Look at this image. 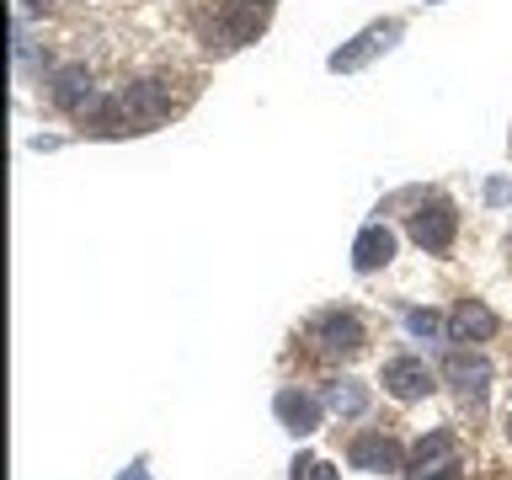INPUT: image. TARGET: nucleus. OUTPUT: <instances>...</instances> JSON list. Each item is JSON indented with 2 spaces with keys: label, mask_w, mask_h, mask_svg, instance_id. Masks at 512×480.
<instances>
[{
  "label": "nucleus",
  "mask_w": 512,
  "mask_h": 480,
  "mask_svg": "<svg viewBox=\"0 0 512 480\" xmlns=\"http://www.w3.org/2000/svg\"><path fill=\"white\" fill-rule=\"evenodd\" d=\"M400 38H406V22H400V16H384V22H368V27L358 32V38H352V43H342V48H336V54L326 59V70H331V75H358L363 64H374L379 54H390V48H395Z\"/></svg>",
  "instance_id": "nucleus-1"
},
{
  "label": "nucleus",
  "mask_w": 512,
  "mask_h": 480,
  "mask_svg": "<svg viewBox=\"0 0 512 480\" xmlns=\"http://www.w3.org/2000/svg\"><path fill=\"white\" fill-rule=\"evenodd\" d=\"M443 379L459 390L464 406L480 411V406H486V390H491V358H486V352H470V347H454L443 358Z\"/></svg>",
  "instance_id": "nucleus-2"
},
{
  "label": "nucleus",
  "mask_w": 512,
  "mask_h": 480,
  "mask_svg": "<svg viewBox=\"0 0 512 480\" xmlns=\"http://www.w3.org/2000/svg\"><path fill=\"white\" fill-rule=\"evenodd\" d=\"M454 235H459V208L448 198H427L411 214V240L422 251H432V256H443L448 246H454Z\"/></svg>",
  "instance_id": "nucleus-3"
},
{
  "label": "nucleus",
  "mask_w": 512,
  "mask_h": 480,
  "mask_svg": "<svg viewBox=\"0 0 512 480\" xmlns=\"http://www.w3.org/2000/svg\"><path fill=\"white\" fill-rule=\"evenodd\" d=\"M256 32H262V11L251 6H230V11H219L214 22L203 27V48H214V54H230V48H246L256 43Z\"/></svg>",
  "instance_id": "nucleus-4"
},
{
  "label": "nucleus",
  "mask_w": 512,
  "mask_h": 480,
  "mask_svg": "<svg viewBox=\"0 0 512 480\" xmlns=\"http://www.w3.org/2000/svg\"><path fill=\"white\" fill-rule=\"evenodd\" d=\"M310 336L320 342V352H331V358H352V352H363V342H368L363 320L352 310H320L310 320Z\"/></svg>",
  "instance_id": "nucleus-5"
},
{
  "label": "nucleus",
  "mask_w": 512,
  "mask_h": 480,
  "mask_svg": "<svg viewBox=\"0 0 512 480\" xmlns=\"http://www.w3.org/2000/svg\"><path fill=\"white\" fill-rule=\"evenodd\" d=\"M272 416L283 422V432H294V438H310V432L326 422V400L299 390V384H283L278 395H272Z\"/></svg>",
  "instance_id": "nucleus-6"
},
{
  "label": "nucleus",
  "mask_w": 512,
  "mask_h": 480,
  "mask_svg": "<svg viewBox=\"0 0 512 480\" xmlns=\"http://www.w3.org/2000/svg\"><path fill=\"white\" fill-rule=\"evenodd\" d=\"M347 464L363 475H395V470H406V454H400V443L390 432H358L347 448Z\"/></svg>",
  "instance_id": "nucleus-7"
},
{
  "label": "nucleus",
  "mask_w": 512,
  "mask_h": 480,
  "mask_svg": "<svg viewBox=\"0 0 512 480\" xmlns=\"http://www.w3.org/2000/svg\"><path fill=\"white\" fill-rule=\"evenodd\" d=\"M502 331V320L486 299H459L454 315H448V342L454 347H470V342H491V336Z\"/></svg>",
  "instance_id": "nucleus-8"
},
{
  "label": "nucleus",
  "mask_w": 512,
  "mask_h": 480,
  "mask_svg": "<svg viewBox=\"0 0 512 480\" xmlns=\"http://www.w3.org/2000/svg\"><path fill=\"white\" fill-rule=\"evenodd\" d=\"M48 102H54L59 112L86 118V107L96 102V86H91V70H86V64H59V70L48 75Z\"/></svg>",
  "instance_id": "nucleus-9"
},
{
  "label": "nucleus",
  "mask_w": 512,
  "mask_h": 480,
  "mask_svg": "<svg viewBox=\"0 0 512 480\" xmlns=\"http://www.w3.org/2000/svg\"><path fill=\"white\" fill-rule=\"evenodd\" d=\"M379 379H384V390H390L395 400H406V406H411V400H422V395L438 390V384H432V368H427L422 358H416V352H400V358H390Z\"/></svg>",
  "instance_id": "nucleus-10"
},
{
  "label": "nucleus",
  "mask_w": 512,
  "mask_h": 480,
  "mask_svg": "<svg viewBox=\"0 0 512 480\" xmlns=\"http://www.w3.org/2000/svg\"><path fill=\"white\" fill-rule=\"evenodd\" d=\"M395 262V230L384 219H368L363 230H358V240H352V272H379V267H390Z\"/></svg>",
  "instance_id": "nucleus-11"
},
{
  "label": "nucleus",
  "mask_w": 512,
  "mask_h": 480,
  "mask_svg": "<svg viewBox=\"0 0 512 480\" xmlns=\"http://www.w3.org/2000/svg\"><path fill=\"white\" fill-rule=\"evenodd\" d=\"M459 443H454V432H427V438H416L411 443V454H406V475L411 480H422L432 470H443V464H459Z\"/></svg>",
  "instance_id": "nucleus-12"
},
{
  "label": "nucleus",
  "mask_w": 512,
  "mask_h": 480,
  "mask_svg": "<svg viewBox=\"0 0 512 480\" xmlns=\"http://www.w3.org/2000/svg\"><path fill=\"white\" fill-rule=\"evenodd\" d=\"M320 400H326V411L331 416H342V422H352V416H363L368 411V384L363 379H326L320 384Z\"/></svg>",
  "instance_id": "nucleus-13"
},
{
  "label": "nucleus",
  "mask_w": 512,
  "mask_h": 480,
  "mask_svg": "<svg viewBox=\"0 0 512 480\" xmlns=\"http://www.w3.org/2000/svg\"><path fill=\"white\" fill-rule=\"evenodd\" d=\"M288 480H342V470L326 459H315V454H299L294 464H288Z\"/></svg>",
  "instance_id": "nucleus-14"
},
{
  "label": "nucleus",
  "mask_w": 512,
  "mask_h": 480,
  "mask_svg": "<svg viewBox=\"0 0 512 480\" xmlns=\"http://www.w3.org/2000/svg\"><path fill=\"white\" fill-rule=\"evenodd\" d=\"M438 326H443L438 310H422V304H411V310H406V331L416 336V342H432V336H438Z\"/></svg>",
  "instance_id": "nucleus-15"
},
{
  "label": "nucleus",
  "mask_w": 512,
  "mask_h": 480,
  "mask_svg": "<svg viewBox=\"0 0 512 480\" xmlns=\"http://www.w3.org/2000/svg\"><path fill=\"white\" fill-rule=\"evenodd\" d=\"M480 198H486L491 208H507L512 203V182H507V176H491V182L480 187Z\"/></svg>",
  "instance_id": "nucleus-16"
},
{
  "label": "nucleus",
  "mask_w": 512,
  "mask_h": 480,
  "mask_svg": "<svg viewBox=\"0 0 512 480\" xmlns=\"http://www.w3.org/2000/svg\"><path fill=\"white\" fill-rule=\"evenodd\" d=\"M112 480H155V475H150V464H144V459H134V464H128V470H118Z\"/></svg>",
  "instance_id": "nucleus-17"
},
{
  "label": "nucleus",
  "mask_w": 512,
  "mask_h": 480,
  "mask_svg": "<svg viewBox=\"0 0 512 480\" xmlns=\"http://www.w3.org/2000/svg\"><path fill=\"white\" fill-rule=\"evenodd\" d=\"M422 480H459V464H443V470H432V475H422Z\"/></svg>",
  "instance_id": "nucleus-18"
},
{
  "label": "nucleus",
  "mask_w": 512,
  "mask_h": 480,
  "mask_svg": "<svg viewBox=\"0 0 512 480\" xmlns=\"http://www.w3.org/2000/svg\"><path fill=\"white\" fill-rule=\"evenodd\" d=\"M507 443H512V416H507Z\"/></svg>",
  "instance_id": "nucleus-19"
},
{
  "label": "nucleus",
  "mask_w": 512,
  "mask_h": 480,
  "mask_svg": "<svg viewBox=\"0 0 512 480\" xmlns=\"http://www.w3.org/2000/svg\"><path fill=\"white\" fill-rule=\"evenodd\" d=\"M251 6H272V0H251Z\"/></svg>",
  "instance_id": "nucleus-20"
},
{
  "label": "nucleus",
  "mask_w": 512,
  "mask_h": 480,
  "mask_svg": "<svg viewBox=\"0 0 512 480\" xmlns=\"http://www.w3.org/2000/svg\"><path fill=\"white\" fill-rule=\"evenodd\" d=\"M422 6H443V0H422Z\"/></svg>",
  "instance_id": "nucleus-21"
},
{
  "label": "nucleus",
  "mask_w": 512,
  "mask_h": 480,
  "mask_svg": "<svg viewBox=\"0 0 512 480\" xmlns=\"http://www.w3.org/2000/svg\"><path fill=\"white\" fill-rule=\"evenodd\" d=\"M507 251H512V235H507Z\"/></svg>",
  "instance_id": "nucleus-22"
}]
</instances>
